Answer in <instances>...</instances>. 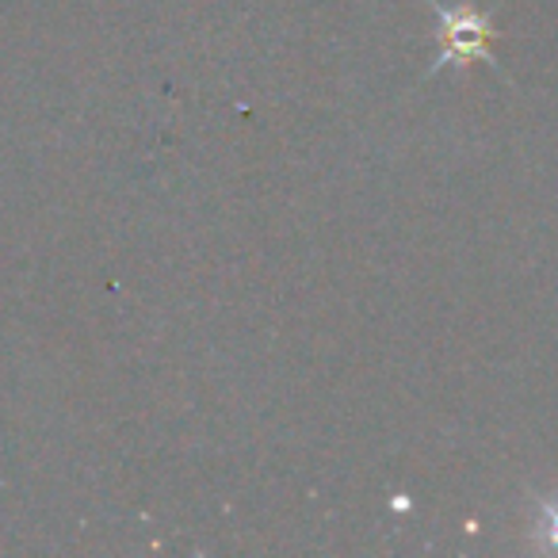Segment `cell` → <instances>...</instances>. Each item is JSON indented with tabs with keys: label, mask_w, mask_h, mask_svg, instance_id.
<instances>
[{
	"label": "cell",
	"mask_w": 558,
	"mask_h": 558,
	"mask_svg": "<svg viewBox=\"0 0 558 558\" xmlns=\"http://www.w3.org/2000/svg\"><path fill=\"white\" fill-rule=\"evenodd\" d=\"M436 16H440L444 27V50L433 62V73H440L444 65L451 62H489L497 70V58L489 50L494 43V24L489 16L474 9H463V4H436Z\"/></svg>",
	"instance_id": "obj_1"
}]
</instances>
